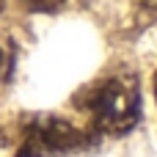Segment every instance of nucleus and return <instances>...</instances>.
Returning a JSON list of instances; mask_svg holds the SVG:
<instances>
[{
	"mask_svg": "<svg viewBox=\"0 0 157 157\" xmlns=\"http://www.w3.org/2000/svg\"><path fill=\"white\" fill-rule=\"evenodd\" d=\"M94 138L61 116H39L28 124L17 157H52L88 146Z\"/></svg>",
	"mask_w": 157,
	"mask_h": 157,
	"instance_id": "obj_2",
	"label": "nucleus"
},
{
	"mask_svg": "<svg viewBox=\"0 0 157 157\" xmlns=\"http://www.w3.org/2000/svg\"><path fill=\"white\" fill-rule=\"evenodd\" d=\"M91 135H124L141 119V83L132 72H110L77 94Z\"/></svg>",
	"mask_w": 157,
	"mask_h": 157,
	"instance_id": "obj_1",
	"label": "nucleus"
},
{
	"mask_svg": "<svg viewBox=\"0 0 157 157\" xmlns=\"http://www.w3.org/2000/svg\"><path fill=\"white\" fill-rule=\"evenodd\" d=\"M3 8H6V0H0V11H3Z\"/></svg>",
	"mask_w": 157,
	"mask_h": 157,
	"instance_id": "obj_7",
	"label": "nucleus"
},
{
	"mask_svg": "<svg viewBox=\"0 0 157 157\" xmlns=\"http://www.w3.org/2000/svg\"><path fill=\"white\" fill-rule=\"evenodd\" d=\"M11 69H14V47L11 41H0V86L8 80Z\"/></svg>",
	"mask_w": 157,
	"mask_h": 157,
	"instance_id": "obj_3",
	"label": "nucleus"
},
{
	"mask_svg": "<svg viewBox=\"0 0 157 157\" xmlns=\"http://www.w3.org/2000/svg\"><path fill=\"white\" fill-rule=\"evenodd\" d=\"M155 99H157V75H155Z\"/></svg>",
	"mask_w": 157,
	"mask_h": 157,
	"instance_id": "obj_6",
	"label": "nucleus"
},
{
	"mask_svg": "<svg viewBox=\"0 0 157 157\" xmlns=\"http://www.w3.org/2000/svg\"><path fill=\"white\" fill-rule=\"evenodd\" d=\"M132 8L141 19L157 22V0H132Z\"/></svg>",
	"mask_w": 157,
	"mask_h": 157,
	"instance_id": "obj_4",
	"label": "nucleus"
},
{
	"mask_svg": "<svg viewBox=\"0 0 157 157\" xmlns=\"http://www.w3.org/2000/svg\"><path fill=\"white\" fill-rule=\"evenodd\" d=\"M30 11H58L66 0H22Z\"/></svg>",
	"mask_w": 157,
	"mask_h": 157,
	"instance_id": "obj_5",
	"label": "nucleus"
}]
</instances>
